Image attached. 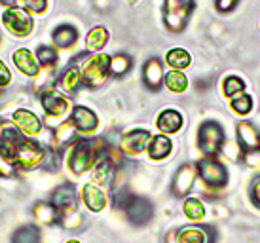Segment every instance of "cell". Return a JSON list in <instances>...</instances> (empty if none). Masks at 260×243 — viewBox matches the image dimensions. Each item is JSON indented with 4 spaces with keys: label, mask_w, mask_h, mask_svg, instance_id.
Here are the masks:
<instances>
[{
    "label": "cell",
    "mask_w": 260,
    "mask_h": 243,
    "mask_svg": "<svg viewBox=\"0 0 260 243\" xmlns=\"http://www.w3.org/2000/svg\"><path fill=\"white\" fill-rule=\"evenodd\" d=\"M0 89H2V87H0Z\"/></svg>",
    "instance_id": "obj_45"
},
{
    "label": "cell",
    "mask_w": 260,
    "mask_h": 243,
    "mask_svg": "<svg viewBox=\"0 0 260 243\" xmlns=\"http://www.w3.org/2000/svg\"><path fill=\"white\" fill-rule=\"evenodd\" d=\"M232 108H234V112H238V114H241V116L249 114V112L253 110V99H251V95H247V93L236 95V97L232 99Z\"/></svg>",
    "instance_id": "obj_35"
},
{
    "label": "cell",
    "mask_w": 260,
    "mask_h": 243,
    "mask_svg": "<svg viewBox=\"0 0 260 243\" xmlns=\"http://www.w3.org/2000/svg\"><path fill=\"white\" fill-rule=\"evenodd\" d=\"M101 141L95 139H80L73 144V148L69 152L67 158V165L74 175H82V173L89 171L93 164L97 162L99 154L103 152Z\"/></svg>",
    "instance_id": "obj_1"
},
{
    "label": "cell",
    "mask_w": 260,
    "mask_h": 243,
    "mask_svg": "<svg viewBox=\"0 0 260 243\" xmlns=\"http://www.w3.org/2000/svg\"><path fill=\"white\" fill-rule=\"evenodd\" d=\"M182 114L179 110H175V108H166V110H161L158 116V120H156V126L161 133H177L179 129L182 128Z\"/></svg>",
    "instance_id": "obj_22"
},
{
    "label": "cell",
    "mask_w": 260,
    "mask_h": 243,
    "mask_svg": "<svg viewBox=\"0 0 260 243\" xmlns=\"http://www.w3.org/2000/svg\"><path fill=\"white\" fill-rule=\"evenodd\" d=\"M109 65L110 57L105 53H93L82 63L80 71H82V82L87 87H101L105 80L109 78Z\"/></svg>",
    "instance_id": "obj_3"
},
{
    "label": "cell",
    "mask_w": 260,
    "mask_h": 243,
    "mask_svg": "<svg viewBox=\"0 0 260 243\" xmlns=\"http://www.w3.org/2000/svg\"><path fill=\"white\" fill-rule=\"evenodd\" d=\"M171 150H173V143H171V139L166 135L152 137L150 144H148V148H146V152H148V156H150L152 160H164V158H167L171 154Z\"/></svg>",
    "instance_id": "obj_24"
},
{
    "label": "cell",
    "mask_w": 260,
    "mask_h": 243,
    "mask_svg": "<svg viewBox=\"0 0 260 243\" xmlns=\"http://www.w3.org/2000/svg\"><path fill=\"white\" fill-rule=\"evenodd\" d=\"M35 55H37L40 67H46V69H51V67H55V63H57V51H55V48H51V46H44V44L38 46Z\"/></svg>",
    "instance_id": "obj_34"
},
{
    "label": "cell",
    "mask_w": 260,
    "mask_h": 243,
    "mask_svg": "<svg viewBox=\"0 0 260 243\" xmlns=\"http://www.w3.org/2000/svg\"><path fill=\"white\" fill-rule=\"evenodd\" d=\"M164 82L171 93H184L188 89V78L182 71H169L164 76Z\"/></svg>",
    "instance_id": "obj_30"
},
{
    "label": "cell",
    "mask_w": 260,
    "mask_h": 243,
    "mask_svg": "<svg viewBox=\"0 0 260 243\" xmlns=\"http://www.w3.org/2000/svg\"><path fill=\"white\" fill-rule=\"evenodd\" d=\"M12 243H40V230L35 224H25L14 232Z\"/></svg>",
    "instance_id": "obj_32"
},
{
    "label": "cell",
    "mask_w": 260,
    "mask_h": 243,
    "mask_svg": "<svg viewBox=\"0 0 260 243\" xmlns=\"http://www.w3.org/2000/svg\"><path fill=\"white\" fill-rule=\"evenodd\" d=\"M166 63L169 65L173 71H182V69L190 67L192 57H190V53H188L186 50H182V48H173V50L167 51Z\"/></svg>",
    "instance_id": "obj_29"
},
{
    "label": "cell",
    "mask_w": 260,
    "mask_h": 243,
    "mask_svg": "<svg viewBox=\"0 0 260 243\" xmlns=\"http://www.w3.org/2000/svg\"><path fill=\"white\" fill-rule=\"evenodd\" d=\"M23 133L15 128L14 122L0 120V152L6 154L14 160V154L17 150V146L23 143Z\"/></svg>",
    "instance_id": "obj_11"
},
{
    "label": "cell",
    "mask_w": 260,
    "mask_h": 243,
    "mask_svg": "<svg viewBox=\"0 0 260 243\" xmlns=\"http://www.w3.org/2000/svg\"><path fill=\"white\" fill-rule=\"evenodd\" d=\"M194 8V0H164V23H166V27L171 33H182L186 29Z\"/></svg>",
    "instance_id": "obj_2"
},
{
    "label": "cell",
    "mask_w": 260,
    "mask_h": 243,
    "mask_svg": "<svg viewBox=\"0 0 260 243\" xmlns=\"http://www.w3.org/2000/svg\"><path fill=\"white\" fill-rule=\"evenodd\" d=\"M198 146L205 156H217L224 146V129L217 122H203L198 129Z\"/></svg>",
    "instance_id": "obj_5"
},
{
    "label": "cell",
    "mask_w": 260,
    "mask_h": 243,
    "mask_svg": "<svg viewBox=\"0 0 260 243\" xmlns=\"http://www.w3.org/2000/svg\"><path fill=\"white\" fill-rule=\"evenodd\" d=\"M164 65L159 61L158 57H152L148 59L143 67V82H145V86L152 92H158L161 84H164Z\"/></svg>",
    "instance_id": "obj_18"
},
{
    "label": "cell",
    "mask_w": 260,
    "mask_h": 243,
    "mask_svg": "<svg viewBox=\"0 0 260 243\" xmlns=\"http://www.w3.org/2000/svg\"><path fill=\"white\" fill-rule=\"evenodd\" d=\"M182 211H184V215H186L190 221L194 222H202L205 219V205L198 198H188V200H184Z\"/></svg>",
    "instance_id": "obj_33"
},
{
    "label": "cell",
    "mask_w": 260,
    "mask_h": 243,
    "mask_svg": "<svg viewBox=\"0 0 260 243\" xmlns=\"http://www.w3.org/2000/svg\"><path fill=\"white\" fill-rule=\"evenodd\" d=\"M2 25L6 27L10 35L25 38L35 31V21L29 10H25L23 6H12L6 8L2 14Z\"/></svg>",
    "instance_id": "obj_4"
},
{
    "label": "cell",
    "mask_w": 260,
    "mask_h": 243,
    "mask_svg": "<svg viewBox=\"0 0 260 243\" xmlns=\"http://www.w3.org/2000/svg\"><path fill=\"white\" fill-rule=\"evenodd\" d=\"M131 61L129 55H125V53H116L110 57V65H109V74L116 76V78H120V76H125L127 72L131 71Z\"/></svg>",
    "instance_id": "obj_31"
},
{
    "label": "cell",
    "mask_w": 260,
    "mask_h": 243,
    "mask_svg": "<svg viewBox=\"0 0 260 243\" xmlns=\"http://www.w3.org/2000/svg\"><path fill=\"white\" fill-rule=\"evenodd\" d=\"M238 143L245 152L260 148V135L251 122H239L238 124Z\"/></svg>",
    "instance_id": "obj_19"
},
{
    "label": "cell",
    "mask_w": 260,
    "mask_h": 243,
    "mask_svg": "<svg viewBox=\"0 0 260 243\" xmlns=\"http://www.w3.org/2000/svg\"><path fill=\"white\" fill-rule=\"evenodd\" d=\"M251 200L260 209V175L253 180V185H251Z\"/></svg>",
    "instance_id": "obj_41"
},
{
    "label": "cell",
    "mask_w": 260,
    "mask_h": 243,
    "mask_svg": "<svg viewBox=\"0 0 260 243\" xmlns=\"http://www.w3.org/2000/svg\"><path fill=\"white\" fill-rule=\"evenodd\" d=\"M107 42H109V31L105 27H93L86 36L87 51H93V53H99L107 46Z\"/></svg>",
    "instance_id": "obj_28"
},
{
    "label": "cell",
    "mask_w": 260,
    "mask_h": 243,
    "mask_svg": "<svg viewBox=\"0 0 260 243\" xmlns=\"http://www.w3.org/2000/svg\"><path fill=\"white\" fill-rule=\"evenodd\" d=\"M152 135L146 129H133L129 133H125L120 141V148L127 156H137L141 152H145L150 144Z\"/></svg>",
    "instance_id": "obj_12"
},
{
    "label": "cell",
    "mask_w": 260,
    "mask_h": 243,
    "mask_svg": "<svg viewBox=\"0 0 260 243\" xmlns=\"http://www.w3.org/2000/svg\"><path fill=\"white\" fill-rule=\"evenodd\" d=\"M46 162V148L42 144H38L32 139H23V143L17 146V150L14 154V164L19 169L30 171L37 169Z\"/></svg>",
    "instance_id": "obj_6"
},
{
    "label": "cell",
    "mask_w": 260,
    "mask_h": 243,
    "mask_svg": "<svg viewBox=\"0 0 260 243\" xmlns=\"http://www.w3.org/2000/svg\"><path fill=\"white\" fill-rule=\"evenodd\" d=\"M67 243H80V241H78V239H69Z\"/></svg>",
    "instance_id": "obj_44"
},
{
    "label": "cell",
    "mask_w": 260,
    "mask_h": 243,
    "mask_svg": "<svg viewBox=\"0 0 260 243\" xmlns=\"http://www.w3.org/2000/svg\"><path fill=\"white\" fill-rule=\"evenodd\" d=\"M196 175H198L196 165H192V164L181 165V167L177 169V173H175L173 183H171V190H173L175 196H179V198L186 196V194L192 190V186H194Z\"/></svg>",
    "instance_id": "obj_14"
},
{
    "label": "cell",
    "mask_w": 260,
    "mask_h": 243,
    "mask_svg": "<svg viewBox=\"0 0 260 243\" xmlns=\"http://www.w3.org/2000/svg\"><path fill=\"white\" fill-rule=\"evenodd\" d=\"M14 124L15 128L27 137H37L42 131V122L35 112H30L27 108H17L14 112Z\"/></svg>",
    "instance_id": "obj_15"
},
{
    "label": "cell",
    "mask_w": 260,
    "mask_h": 243,
    "mask_svg": "<svg viewBox=\"0 0 260 243\" xmlns=\"http://www.w3.org/2000/svg\"><path fill=\"white\" fill-rule=\"evenodd\" d=\"M82 84H84L82 82V71H80L78 65L74 63L69 65L65 71H63V74H61V78H59V87L67 95H74L80 89Z\"/></svg>",
    "instance_id": "obj_20"
},
{
    "label": "cell",
    "mask_w": 260,
    "mask_h": 243,
    "mask_svg": "<svg viewBox=\"0 0 260 243\" xmlns=\"http://www.w3.org/2000/svg\"><path fill=\"white\" fill-rule=\"evenodd\" d=\"M198 175L202 177V180L211 188H220L226 185L228 180V171L220 162H217L215 158H203L202 162L198 164Z\"/></svg>",
    "instance_id": "obj_8"
},
{
    "label": "cell",
    "mask_w": 260,
    "mask_h": 243,
    "mask_svg": "<svg viewBox=\"0 0 260 243\" xmlns=\"http://www.w3.org/2000/svg\"><path fill=\"white\" fill-rule=\"evenodd\" d=\"M15 171H17V167H15L14 160L0 152V177L2 179H12V177H15Z\"/></svg>",
    "instance_id": "obj_37"
},
{
    "label": "cell",
    "mask_w": 260,
    "mask_h": 243,
    "mask_svg": "<svg viewBox=\"0 0 260 243\" xmlns=\"http://www.w3.org/2000/svg\"><path fill=\"white\" fill-rule=\"evenodd\" d=\"M0 4H4V6H6V8L19 6V0H0Z\"/></svg>",
    "instance_id": "obj_43"
},
{
    "label": "cell",
    "mask_w": 260,
    "mask_h": 243,
    "mask_svg": "<svg viewBox=\"0 0 260 243\" xmlns=\"http://www.w3.org/2000/svg\"><path fill=\"white\" fill-rule=\"evenodd\" d=\"M215 232L211 226H182V228L169 232L166 243H213Z\"/></svg>",
    "instance_id": "obj_7"
},
{
    "label": "cell",
    "mask_w": 260,
    "mask_h": 243,
    "mask_svg": "<svg viewBox=\"0 0 260 243\" xmlns=\"http://www.w3.org/2000/svg\"><path fill=\"white\" fill-rule=\"evenodd\" d=\"M25 10H29L32 14H42L48 8V0H23Z\"/></svg>",
    "instance_id": "obj_38"
},
{
    "label": "cell",
    "mask_w": 260,
    "mask_h": 243,
    "mask_svg": "<svg viewBox=\"0 0 260 243\" xmlns=\"http://www.w3.org/2000/svg\"><path fill=\"white\" fill-rule=\"evenodd\" d=\"M10 82H12V72L8 69V65L0 59V87L10 86Z\"/></svg>",
    "instance_id": "obj_40"
},
{
    "label": "cell",
    "mask_w": 260,
    "mask_h": 243,
    "mask_svg": "<svg viewBox=\"0 0 260 243\" xmlns=\"http://www.w3.org/2000/svg\"><path fill=\"white\" fill-rule=\"evenodd\" d=\"M50 203L63 215L67 211H73L76 207V186L73 183L59 185L50 196Z\"/></svg>",
    "instance_id": "obj_13"
},
{
    "label": "cell",
    "mask_w": 260,
    "mask_h": 243,
    "mask_svg": "<svg viewBox=\"0 0 260 243\" xmlns=\"http://www.w3.org/2000/svg\"><path fill=\"white\" fill-rule=\"evenodd\" d=\"M127 221L133 226H146L154 217V205L150 200L146 198H139V196H131V200L127 201V205L123 207Z\"/></svg>",
    "instance_id": "obj_10"
},
{
    "label": "cell",
    "mask_w": 260,
    "mask_h": 243,
    "mask_svg": "<svg viewBox=\"0 0 260 243\" xmlns=\"http://www.w3.org/2000/svg\"><path fill=\"white\" fill-rule=\"evenodd\" d=\"M82 200L86 203V207L89 211H93V213L103 211L105 205H107V196H105V192L99 186L95 185H86L82 188Z\"/></svg>",
    "instance_id": "obj_23"
},
{
    "label": "cell",
    "mask_w": 260,
    "mask_h": 243,
    "mask_svg": "<svg viewBox=\"0 0 260 243\" xmlns=\"http://www.w3.org/2000/svg\"><path fill=\"white\" fill-rule=\"evenodd\" d=\"M112 175H114V162L110 158V150L105 148L93 164V179L101 185H107L112 180Z\"/></svg>",
    "instance_id": "obj_21"
},
{
    "label": "cell",
    "mask_w": 260,
    "mask_h": 243,
    "mask_svg": "<svg viewBox=\"0 0 260 243\" xmlns=\"http://www.w3.org/2000/svg\"><path fill=\"white\" fill-rule=\"evenodd\" d=\"M51 40L57 48H71L78 40V31L73 25H59L57 29L53 31Z\"/></svg>",
    "instance_id": "obj_25"
},
{
    "label": "cell",
    "mask_w": 260,
    "mask_h": 243,
    "mask_svg": "<svg viewBox=\"0 0 260 243\" xmlns=\"http://www.w3.org/2000/svg\"><path fill=\"white\" fill-rule=\"evenodd\" d=\"M243 162H245L249 167H260V148L245 152V156H243Z\"/></svg>",
    "instance_id": "obj_39"
},
{
    "label": "cell",
    "mask_w": 260,
    "mask_h": 243,
    "mask_svg": "<svg viewBox=\"0 0 260 243\" xmlns=\"http://www.w3.org/2000/svg\"><path fill=\"white\" fill-rule=\"evenodd\" d=\"M76 128H74V124L71 120L63 122V124H59L55 131H53V141L57 146H67V144L71 143H76Z\"/></svg>",
    "instance_id": "obj_27"
},
{
    "label": "cell",
    "mask_w": 260,
    "mask_h": 243,
    "mask_svg": "<svg viewBox=\"0 0 260 243\" xmlns=\"http://www.w3.org/2000/svg\"><path fill=\"white\" fill-rule=\"evenodd\" d=\"M222 89H224V95L236 97V95H239V93H243V89H245V82L239 78V76H228V78L224 80Z\"/></svg>",
    "instance_id": "obj_36"
},
{
    "label": "cell",
    "mask_w": 260,
    "mask_h": 243,
    "mask_svg": "<svg viewBox=\"0 0 260 243\" xmlns=\"http://www.w3.org/2000/svg\"><path fill=\"white\" fill-rule=\"evenodd\" d=\"M239 0H217V10L218 12H222V14H226V12H232L234 8L238 6Z\"/></svg>",
    "instance_id": "obj_42"
},
{
    "label": "cell",
    "mask_w": 260,
    "mask_h": 243,
    "mask_svg": "<svg viewBox=\"0 0 260 243\" xmlns=\"http://www.w3.org/2000/svg\"><path fill=\"white\" fill-rule=\"evenodd\" d=\"M40 105H42L48 120H61L63 116H67L69 108H71L65 95L61 92H55V89H44L40 93Z\"/></svg>",
    "instance_id": "obj_9"
},
{
    "label": "cell",
    "mask_w": 260,
    "mask_h": 243,
    "mask_svg": "<svg viewBox=\"0 0 260 243\" xmlns=\"http://www.w3.org/2000/svg\"><path fill=\"white\" fill-rule=\"evenodd\" d=\"M12 61L17 67V71L23 72L25 76L35 78V76H38V72H40V63H38L37 55L30 50H27V48L15 50L14 55H12Z\"/></svg>",
    "instance_id": "obj_16"
},
{
    "label": "cell",
    "mask_w": 260,
    "mask_h": 243,
    "mask_svg": "<svg viewBox=\"0 0 260 243\" xmlns=\"http://www.w3.org/2000/svg\"><path fill=\"white\" fill-rule=\"evenodd\" d=\"M71 122H73L76 131H80V133H93L97 126H99L97 114L87 107H74L73 114H71Z\"/></svg>",
    "instance_id": "obj_17"
},
{
    "label": "cell",
    "mask_w": 260,
    "mask_h": 243,
    "mask_svg": "<svg viewBox=\"0 0 260 243\" xmlns=\"http://www.w3.org/2000/svg\"><path fill=\"white\" fill-rule=\"evenodd\" d=\"M32 213L38 219V222H42L46 226H53L61 219V213L51 203H48V201H38L37 205H35V209H32Z\"/></svg>",
    "instance_id": "obj_26"
}]
</instances>
